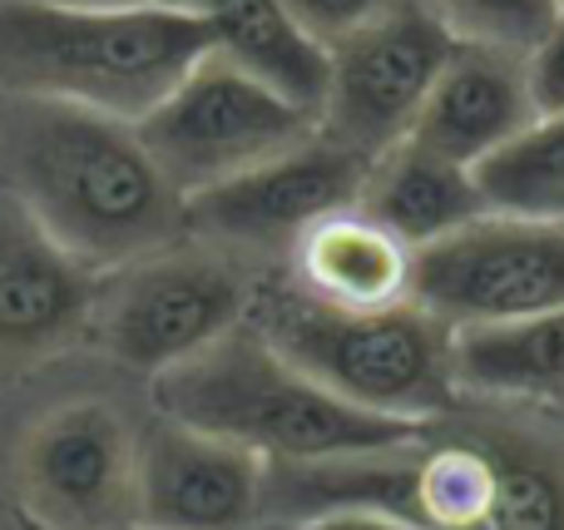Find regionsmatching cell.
Masks as SVG:
<instances>
[{
    "instance_id": "6da1fadb",
    "label": "cell",
    "mask_w": 564,
    "mask_h": 530,
    "mask_svg": "<svg viewBox=\"0 0 564 530\" xmlns=\"http://www.w3.org/2000/svg\"><path fill=\"white\" fill-rule=\"evenodd\" d=\"M6 188L89 273L149 258L184 234V194L129 119L55 99H0Z\"/></svg>"
},
{
    "instance_id": "7a4b0ae2",
    "label": "cell",
    "mask_w": 564,
    "mask_h": 530,
    "mask_svg": "<svg viewBox=\"0 0 564 530\" xmlns=\"http://www.w3.org/2000/svg\"><path fill=\"white\" fill-rule=\"evenodd\" d=\"M208 30L174 0H0V99H55L144 119Z\"/></svg>"
},
{
    "instance_id": "3957f363",
    "label": "cell",
    "mask_w": 564,
    "mask_h": 530,
    "mask_svg": "<svg viewBox=\"0 0 564 530\" xmlns=\"http://www.w3.org/2000/svg\"><path fill=\"white\" fill-rule=\"evenodd\" d=\"M154 407L169 422L224 436L263 462H317V456L397 446L426 432L332 397L302 367H292L248 317L198 347L194 357L159 372Z\"/></svg>"
},
{
    "instance_id": "277c9868",
    "label": "cell",
    "mask_w": 564,
    "mask_h": 530,
    "mask_svg": "<svg viewBox=\"0 0 564 530\" xmlns=\"http://www.w3.org/2000/svg\"><path fill=\"white\" fill-rule=\"evenodd\" d=\"M248 323L292 367L361 412L431 426L460 402L451 327L416 298L391 307H332L302 288H258Z\"/></svg>"
},
{
    "instance_id": "5b68a950",
    "label": "cell",
    "mask_w": 564,
    "mask_h": 530,
    "mask_svg": "<svg viewBox=\"0 0 564 530\" xmlns=\"http://www.w3.org/2000/svg\"><path fill=\"white\" fill-rule=\"evenodd\" d=\"M134 129L164 179L188 198L312 139L317 119L208 50Z\"/></svg>"
},
{
    "instance_id": "8992f818",
    "label": "cell",
    "mask_w": 564,
    "mask_h": 530,
    "mask_svg": "<svg viewBox=\"0 0 564 530\" xmlns=\"http://www.w3.org/2000/svg\"><path fill=\"white\" fill-rule=\"evenodd\" d=\"M411 298L451 333L564 307V218L486 208L411 253Z\"/></svg>"
},
{
    "instance_id": "52a82bcc",
    "label": "cell",
    "mask_w": 564,
    "mask_h": 530,
    "mask_svg": "<svg viewBox=\"0 0 564 530\" xmlns=\"http://www.w3.org/2000/svg\"><path fill=\"white\" fill-rule=\"evenodd\" d=\"M451 45L456 35L421 0H406L367 30L337 40L327 50L317 134L367 164L397 149L416 125Z\"/></svg>"
},
{
    "instance_id": "ba28073f",
    "label": "cell",
    "mask_w": 564,
    "mask_h": 530,
    "mask_svg": "<svg viewBox=\"0 0 564 530\" xmlns=\"http://www.w3.org/2000/svg\"><path fill=\"white\" fill-rule=\"evenodd\" d=\"M248 298L253 288L228 258L169 244L115 268L109 293L95 303L99 337L115 363L159 377L243 323Z\"/></svg>"
},
{
    "instance_id": "9c48e42d",
    "label": "cell",
    "mask_w": 564,
    "mask_h": 530,
    "mask_svg": "<svg viewBox=\"0 0 564 530\" xmlns=\"http://www.w3.org/2000/svg\"><path fill=\"white\" fill-rule=\"evenodd\" d=\"M15 482L45 530H129L139 436L115 402H65L25 432Z\"/></svg>"
},
{
    "instance_id": "30bf717a",
    "label": "cell",
    "mask_w": 564,
    "mask_h": 530,
    "mask_svg": "<svg viewBox=\"0 0 564 530\" xmlns=\"http://www.w3.org/2000/svg\"><path fill=\"white\" fill-rule=\"evenodd\" d=\"M367 159L312 134L184 198V234L228 248H292L317 218L361 198Z\"/></svg>"
},
{
    "instance_id": "8fae6325",
    "label": "cell",
    "mask_w": 564,
    "mask_h": 530,
    "mask_svg": "<svg viewBox=\"0 0 564 530\" xmlns=\"http://www.w3.org/2000/svg\"><path fill=\"white\" fill-rule=\"evenodd\" d=\"M268 462L224 436L159 422L139 436V530H258Z\"/></svg>"
},
{
    "instance_id": "7c38bea8",
    "label": "cell",
    "mask_w": 564,
    "mask_h": 530,
    "mask_svg": "<svg viewBox=\"0 0 564 530\" xmlns=\"http://www.w3.org/2000/svg\"><path fill=\"white\" fill-rule=\"evenodd\" d=\"M95 317V273L65 253L15 198H0V353L45 357Z\"/></svg>"
},
{
    "instance_id": "4fadbf2b",
    "label": "cell",
    "mask_w": 564,
    "mask_h": 530,
    "mask_svg": "<svg viewBox=\"0 0 564 530\" xmlns=\"http://www.w3.org/2000/svg\"><path fill=\"white\" fill-rule=\"evenodd\" d=\"M530 119L535 105L525 85V55L456 40L406 139L451 164L476 169L500 144H510Z\"/></svg>"
},
{
    "instance_id": "5bb4252c",
    "label": "cell",
    "mask_w": 564,
    "mask_h": 530,
    "mask_svg": "<svg viewBox=\"0 0 564 530\" xmlns=\"http://www.w3.org/2000/svg\"><path fill=\"white\" fill-rule=\"evenodd\" d=\"M297 288L332 307H391L411 298V248L367 208H337L292 244Z\"/></svg>"
},
{
    "instance_id": "9a60e30c",
    "label": "cell",
    "mask_w": 564,
    "mask_h": 530,
    "mask_svg": "<svg viewBox=\"0 0 564 530\" xmlns=\"http://www.w3.org/2000/svg\"><path fill=\"white\" fill-rule=\"evenodd\" d=\"M194 10L208 30V50L263 79L282 99L317 119L327 89V50L292 20L282 0H174Z\"/></svg>"
},
{
    "instance_id": "2e32d148",
    "label": "cell",
    "mask_w": 564,
    "mask_h": 530,
    "mask_svg": "<svg viewBox=\"0 0 564 530\" xmlns=\"http://www.w3.org/2000/svg\"><path fill=\"white\" fill-rule=\"evenodd\" d=\"M357 208H367L381 228H391L416 253V248L480 218L486 198H480L476 169L451 164V159L421 149L416 139H401L397 149H387L381 159L367 164Z\"/></svg>"
},
{
    "instance_id": "e0dca14e",
    "label": "cell",
    "mask_w": 564,
    "mask_h": 530,
    "mask_svg": "<svg viewBox=\"0 0 564 530\" xmlns=\"http://www.w3.org/2000/svg\"><path fill=\"white\" fill-rule=\"evenodd\" d=\"M460 397L496 402H564V307H545L510 323H480L451 333Z\"/></svg>"
},
{
    "instance_id": "ac0fdd59",
    "label": "cell",
    "mask_w": 564,
    "mask_h": 530,
    "mask_svg": "<svg viewBox=\"0 0 564 530\" xmlns=\"http://www.w3.org/2000/svg\"><path fill=\"white\" fill-rule=\"evenodd\" d=\"M486 208L525 218H564V115H535L510 144L476 164Z\"/></svg>"
},
{
    "instance_id": "d6986e66",
    "label": "cell",
    "mask_w": 564,
    "mask_h": 530,
    "mask_svg": "<svg viewBox=\"0 0 564 530\" xmlns=\"http://www.w3.org/2000/svg\"><path fill=\"white\" fill-rule=\"evenodd\" d=\"M490 452L480 436H421L411 516L426 530H480L490 511Z\"/></svg>"
},
{
    "instance_id": "ffe728a7",
    "label": "cell",
    "mask_w": 564,
    "mask_h": 530,
    "mask_svg": "<svg viewBox=\"0 0 564 530\" xmlns=\"http://www.w3.org/2000/svg\"><path fill=\"white\" fill-rule=\"evenodd\" d=\"M490 452V511L480 530H564V462L525 436H480Z\"/></svg>"
},
{
    "instance_id": "44dd1931",
    "label": "cell",
    "mask_w": 564,
    "mask_h": 530,
    "mask_svg": "<svg viewBox=\"0 0 564 530\" xmlns=\"http://www.w3.org/2000/svg\"><path fill=\"white\" fill-rule=\"evenodd\" d=\"M456 40L525 55L560 15V0H421Z\"/></svg>"
},
{
    "instance_id": "7402d4cb",
    "label": "cell",
    "mask_w": 564,
    "mask_h": 530,
    "mask_svg": "<svg viewBox=\"0 0 564 530\" xmlns=\"http://www.w3.org/2000/svg\"><path fill=\"white\" fill-rule=\"evenodd\" d=\"M282 6L292 10V20H297L322 50H332L337 40L367 30L371 20L391 15V10L406 6V0H282Z\"/></svg>"
},
{
    "instance_id": "603a6c76",
    "label": "cell",
    "mask_w": 564,
    "mask_h": 530,
    "mask_svg": "<svg viewBox=\"0 0 564 530\" xmlns=\"http://www.w3.org/2000/svg\"><path fill=\"white\" fill-rule=\"evenodd\" d=\"M525 85L535 115H564V10L555 25L525 50Z\"/></svg>"
},
{
    "instance_id": "cb8c5ba5",
    "label": "cell",
    "mask_w": 564,
    "mask_h": 530,
    "mask_svg": "<svg viewBox=\"0 0 564 530\" xmlns=\"http://www.w3.org/2000/svg\"><path fill=\"white\" fill-rule=\"evenodd\" d=\"M292 530H426L406 516H391V511H332L317 516V521H302Z\"/></svg>"
},
{
    "instance_id": "d4e9b609",
    "label": "cell",
    "mask_w": 564,
    "mask_h": 530,
    "mask_svg": "<svg viewBox=\"0 0 564 530\" xmlns=\"http://www.w3.org/2000/svg\"><path fill=\"white\" fill-rule=\"evenodd\" d=\"M258 530H292V526H273V521H268V526H258Z\"/></svg>"
},
{
    "instance_id": "484cf974",
    "label": "cell",
    "mask_w": 564,
    "mask_h": 530,
    "mask_svg": "<svg viewBox=\"0 0 564 530\" xmlns=\"http://www.w3.org/2000/svg\"><path fill=\"white\" fill-rule=\"evenodd\" d=\"M555 412H560V417H564V402H555Z\"/></svg>"
},
{
    "instance_id": "4316f807",
    "label": "cell",
    "mask_w": 564,
    "mask_h": 530,
    "mask_svg": "<svg viewBox=\"0 0 564 530\" xmlns=\"http://www.w3.org/2000/svg\"><path fill=\"white\" fill-rule=\"evenodd\" d=\"M560 10H564V0H560Z\"/></svg>"
},
{
    "instance_id": "83f0119b",
    "label": "cell",
    "mask_w": 564,
    "mask_h": 530,
    "mask_svg": "<svg viewBox=\"0 0 564 530\" xmlns=\"http://www.w3.org/2000/svg\"><path fill=\"white\" fill-rule=\"evenodd\" d=\"M129 530H139V526H129Z\"/></svg>"
}]
</instances>
